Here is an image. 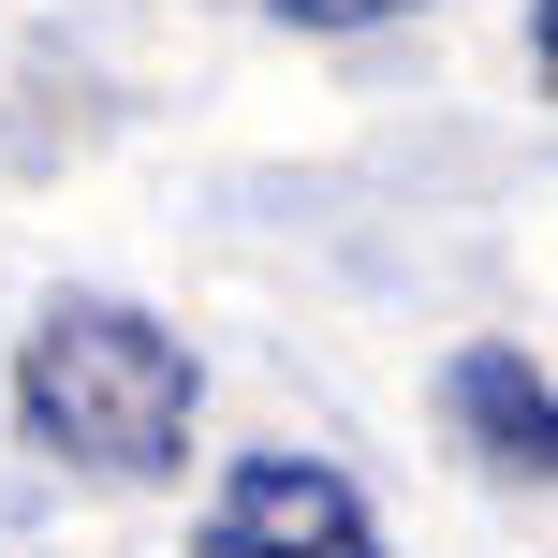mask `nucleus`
I'll return each mask as SVG.
<instances>
[{
  "label": "nucleus",
  "instance_id": "nucleus-3",
  "mask_svg": "<svg viewBox=\"0 0 558 558\" xmlns=\"http://www.w3.org/2000/svg\"><path fill=\"white\" fill-rule=\"evenodd\" d=\"M456 441L485 456V471H514V485H544V456H558V397H544V367L514 353V338H471L456 353Z\"/></svg>",
  "mask_w": 558,
  "mask_h": 558
},
{
  "label": "nucleus",
  "instance_id": "nucleus-2",
  "mask_svg": "<svg viewBox=\"0 0 558 558\" xmlns=\"http://www.w3.org/2000/svg\"><path fill=\"white\" fill-rule=\"evenodd\" d=\"M206 558H383V514L353 500V471L324 456H235L206 485Z\"/></svg>",
  "mask_w": 558,
  "mask_h": 558
},
{
  "label": "nucleus",
  "instance_id": "nucleus-4",
  "mask_svg": "<svg viewBox=\"0 0 558 558\" xmlns=\"http://www.w3.org/2000/svg\"><path fill=\"white\" fill-rule=\"evenodd\" d=\"M294 29H383V15H412V0H279Z\"/></svg>",
  "mask_w": 558,
  "mask_h": 558
},
{
  "label": "nucleus",
  "instance_id": "nucleus-1",
  "mask_svg": "<svg viewBox=\"0 0 558 558\" xmlns=\"http://www.w3.org/2000/svg\"><path fill=\"white\" fill-rule=\"evenodd\" d=\"M192 412H206V383L147 308H118V294H45L29 308V338H15L29 456H59L88 485H177L192 471Z\"/></svg>",
  "mask_w": 558,
  "mask_h": 558
}]
</instances>
